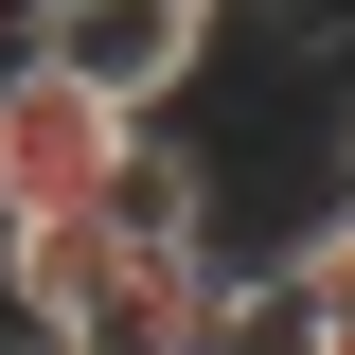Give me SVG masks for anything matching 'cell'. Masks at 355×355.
<instances>
[{
  "label": "cell",
  "mask_w": 355,
  "mask_h": 355,
  "mask_svg": "<svg viewBox=\"0 0 355 355\" xmlns=\"http://www.w3.org/2000/svg\"><path fill=\"white\" fill-rule=\"evenodd\" d=\"M107 160H125V107H107V89H71L53 53H18V71H0V231H36V214H107Z\"/></svg>",
  "instance_id": "obj_1"
},
{
  "label": "cell",
  "mask_w": 355,
  "mask_h": 355,
  "mask_svg": "<svg viewBox=\"0 0 355 355\" xmlns=\"http://www.w3.org/2000/svg\"><path fill=\"white\" fill-rule=\"evenodd\" d=\"M214 36H231V0H53V71L71 89H107V107H125V125H160L178 89L214 71Z\"/></svg>",
  "instance_id": "obj_2"
},
{
  "label": "cell",
  "mask_w": 355,
  "mask_h": 355,
  "mask_svg": "<svg viewBox=\"0 0 355 355\" xmlns=\"http://www.w3.org/2000/svg\"><path fill=\"white\" fill-rule=\"evenodd\" d=\"M107 231H125V249H231V231H214V160H196L178 125H125V160H107Z\"/></svg>",
  "instance_id": "obj_3"
},
{
  "label": "cell",
  "mask_w": 355,
  "mask_h": 355,
  "mask_svg": "<svg viewBox=\"0 0 355 355\" xmlns=\"http://www.w3.org/2000/svg\"><path fill=\"white\" fill-rule=\"evenodd\" d=\"M214 355H320V302L284 284V266L231 249V284H214Z\"/></svg>",
  "instance_id": "obj_4"
},
{
  "label": "cell",
  "mask_w": 355,
  "mask_h": 355,
  "mask_svg": "<svg viewBox=\"0 0 355 355\" xmlns=\"http://www.w3.org/2000/svg\"><path fill=\"white\" fill-rule=\"evenodd\" d=\"M53 36V0H0V71H18V53H36Z\"/></svg>",
  "instance_id": "obj_5"
},
{
  "label": "cell",
  "mask_w": 355,
  "mask_h": 355,
  "mask_svg": "<svg viewBox=\"0 0 355 355\" xmlns=\"http://www.w3.org/2000/svg\"><path fill=\"white\" fill-rule=\"evenodd\" d=\"M231 18H284V36H302V18H320V0H231Z\"/></svg>",
  "instance_id": "obj_6"
},
{
  "label": "cell",
  "mask_w": 355,
  "mask_h": 355,
  "mask_svg": "<svg viewBox=\"0 0 355 355\" xmlns=\"http://www.w3.org/2000/svg\"><path fill=\"white\" fill-rule=\"evenodd\" d=\"M320 355H355V320H320Z\"/></svg>",
  "instance_id": "obj_7"
}]
</instances>
